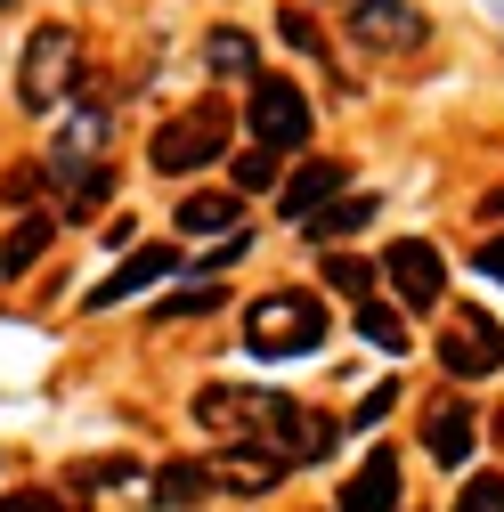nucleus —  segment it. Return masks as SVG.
<instances>
[{"label": "nucleus", "instance_id": "obj_1", "mask_svg": "<svg viewBox=\"0 0 504 512\" xmlns=\"http://www.w3.org/2000/svg\"><path fill=\"white\" fill-rule=\"evenodd\" d=\"M326 334H334L326 293L277 285V293H261V301H244V350H252V358H309Z\"/></svg>", "mask_w": 504, "mask_h": 512}, {"label": "nucleus", "instance_id": "obj_2", "mask_svg": "<svg viewBox=\"0 0 504 512\" xmlns=\"http://www.w3.org/2000/svg\"><path fill=\"white\" fill-rule=\"evenodd\" d=\"M244 447H269L285 472H293V464H326L334 447H342V423L309 415V407L285 399V391H252V431H244Z\"/></svg>", "mask_w": 504, "mask_h": 512}, {"label": "nucleus", "instance_id": "obj_3", "mask_svg": "<svg viewBox=\"0 0 504 512\" xmlns=\"http://www.w3.org/2000/svg\"><path fill=\"white\" fill-rule=\"evenodd\" d=\"M74 82H82V41H74V25H33V41H25V57H17V106L25 114H57L74 98Z\"/></svg>", "mask_w": 504, "mask_h": 512}, {"label": "nucleus", "instance_id": "obj_4", "mask_svg": "<svg viewBox=\"0 0 504 512\" xmlns=\"http://www.w3.org/2000/svg\"><path fill=\"white\" fill-rule=\"evenodd\" d=\"M228 155V106L220 98H196L187 114H171L163 131L147 139V163L163 171V179H187V171H204V163H220Z\"/></svg>", "mask_w": 504, "mask_h": 512}, {"label": "nucleus", "instance_id": "obj_5", "mask_svg": "<svg viewBox=\"0 0 504 512\" xmlns=\"http://www.w3.org/2000/svg\"><path fill=\"white\" fill-rule=\"evenodd\" d=\"M244 122H252V139L261 147H277V155H301L309 139H318V106L301 98V82H285V74H252V98H244Z\"/></svg>", "mask_w": 504, "mask_h": 512}, {"label": "nucleus", "instance_id": "obj_6", "mask_svg": "<svg viewBox=\"0 0 504 512\" xmlns=\"http://www.w3.org/2000/svg\"><path fill=\"white\" fill-rule=\"evenodd\" d=\"M439 374H448V382H488V374H504V326H496L488 309L456 301L448 317H439Z\"/></svg>", "mask_w": 504, "mask_h": 512}, {"label": "nucleus", "instance_id": "obj_7", "mask_svg": "<svg viewBox=\"0 0 504 512\" xmlns=\"http://www.w3.org/2000/svg\"><path fill=\"white\" fill-rule=\"evenodd\" d=\"M350 41L374 49V57H407L431 41V17L415 0H350Z\"/></svg>", "mask_w": 504, "mask_h": 512}, {"label": "nucleus", "instance_id": "obj_8", "mask_svg": "<svg viewBox=\"0 0 504 512\" xmlns=\"http://www.w3.org/2000/svg\"><path fill=\"white\" fill-rule=\"evenodd\" d=\"M374 269L391 277L399 309H439V301H448V261H439V244H423V236H399Z\"/></svg>", "mask_w": 504, "mask_h": 512}, {"label": "nucleus", "instance_id": "obj_9", "mask_svg": "<svg viewBox=\"0 0 504 512\" xmlns=\"http://www.w3.org/2000/svg\"><path fill=\"white\" fill-rule=\"evenodd\" d=\"M423 447H431L439 472H464V464H472V447H480V407L456 391V382H448V399L423 407Z\"/></svg>", "mask_w": 504, "mask_h": 512}, {"label": "nucleus", "instance_id": "obj_10", "mask_svg": "<svg viewBox=\"0 0 504 512\" xmlns=\"http://www.w3.org/2000/svg\"><path fill=\"white\" fill-rule=\"evenodd\" d=\"M163 277H179V244H139V252H131V261H122L106 285H90V293H82V309H114V301H131V293L163 285Z\"/></svg>", "mask_w": 504, "mask_h": 512}, {"label": "nucleus", "instance_id": "obj_11", "mask_svg": "<svg viewBox=\"0 0 504 512\" xmlns=\"http://www.w3.org/2000/svg\"><path fill=\"white\" fill-rule=\"evenodd\" d=\"M171 228H179L187 244H204V236H236V228H244V196H236V187H196V196H179V204H171Z\"/></svg>", "mask_w": 504, "mask_h": 512}, {"label": "nucleus", "instance_id": "obj_12", "mask_svg": "<svg viewBox=\"0 0 504 512\" xmlns=\"http://www.w3.org/2000/svg\"><path fill=\"white\" fill-rule=\"evenodd\" d=\"M334 512H399V456H391V447H374V456L342 480Z\"/></svg>", "mask_w": 504, "mask_h": 512}, {"label": "nucleus", "instance_id": "obj_13", "mask_svg": "<svg viewBox=\"0 0 504 512\" xmlns=\"http://www.w3.org/2000/svg\"><path fill=\"white\" fill-rule=\"evenodd\" d=\"M342 187H350V171H342V163H301V171H293V179L277 187V212H285V220L301 228V220L318 212V204H334Z\"/></svg>", "mask_w": 504, "mask_h": 512}, {"label": "nucleus", "instance_id": "obj_14", "mask_svg": "<svg viewBox=\"0 0 504 512\" xmlns=\"http://www.w3.org/2000/svg\"><path fill=\"white\" fill-rule=\"evenodd\" d=\"M277 480H285V464L269 447H228V464H212V488H228V496H269Z\"/></svg>", "mask_w": 504, "mask_h": 512}, {"label": "nucleus", "instance_id": "obj_15", "mask_svg": "<svg viewBox=\"0 0 504 512\" xmlns=\"http://www.w3.org/2000/svg\"><path fill=\"white\" fill-rule=\"evenodd\" d=\"M196 423H204L212 439L244 447V431H252V391H236V382H212V391H196Z\"/></svg>", "mask_w": 504, "mask_h": 512}, {"label": "nucleus", "instance_id": "obj_16", "mask_svg": "<svg viewBox=\"0 0 504 512\" xmlns=\"http://www.w3.org/2000/svg\"><path fill=\"white\" fill-rule=\"evenodd\" d=\"M204 66L220 82H252V74H261V41H252L244 25H212L204 33Z\"/></svg>", "mask_w": 504, "mask_h": 512}, {"label": "nucleus", "instance_id": "obj_17", "mask_svg": "<svg viewBox=\"0 0 504 512\" xmlns=\"http://www.w3.org/2000/svg\"><path fill=\"white\" fill-rule=\"evenodd\" d=\"M374 212H383V204H374V196H350V187H342L334 204H318V212L301 220V236H309V244H342V236H358V228H366Z\"/></svg>", "mask_w": 504, "mask_h": 512}, {"label": "nucleus", "instance_id": "obj_18", "mask_svg": "<svg viewBox=\"0 0 504 512\" xmlns=\"http://www.w3.org/2000/svg\"><path fill=\"white\" fill-rule=\"evenodd\" d=\"M155 504L163 512H187V504H204L212 496V464H196V456H171V464H155Z\"/></svg>", "mask_w": 504, "mask_h": 512}, {"label": "nucleus", "instance_id": "obj_19", "mask_svg": "<svg viewBox=\"0 0 504 512\" xmlns=\"http://www.w3.org/2000/svg\"><path fill=\"white\" fill-rule=\"evenodd\" d=\"M49 244H57V212H25L9 236H0V277H25Z\"/></svg>", "mask_w": 504, "mask_h": 512}, {"label": "nucleus", "instance_id": "obj_20", "mask_svg": "<svg viewBox=\"0 0 504 512\" xmlns=\"http://www.w3.org/2000/svg\"><path fill=\"white\" fill-rule=\"evenodd\" d=\"M358 342H366V350H383V358H399V350H407V309L366 293V301H358Z\"/></svg>", "mask_w": 504, "mask_h": 512}, {"label": "nucleus", "instance_id": "obj_21", "mask_svg": "<svg viewBox=\"0 0 504 512\" xmlns=\"http://www.w3.org/2000/svg\"><path fill=\"white\" fill-rule=\"evenodd\" d=\"M326 293H342V301H366L374 293V277H383V269H374V261H358V252H342V244H326Z\"/></svg>", "mask_w": 504, "mask_h": 512}, {"label": "nucleus", "instance_id": "obj_22", "mask_svg": "<svg viewBox=\"0 0 504 512\" xmlns=\"http://www.w3.org/2000/svg\"><path fill=\"white\" fill-rule=\"evenodd\" d=\"M277 147H261V139H252L244 155H236V196H269V187H277Z\"/></svg>", "mask_w": 504, "mask_h": 512}, {"label": "nucleus", "instance_id": "obj_23", "mask_svg": "<svg viewBox=\"0 0 504 512\" xmlns=\"http://www.w3.org/2000/svg\"><path fill=\"white\" fill-rule=\"evenodd\" d=\"M277 33H285L301 57H326V25L309 17V0H285V9H277Z\"/></svg>", "mask_w": 504, "mask_h": 512}, {"label": "nucleus", "instance_id": "obj_24", "mask_svg": "<svg viewBox=\"0 0 504 512\" xmlns=\"http://www.w3.org/2000/svg\"><path fill=\"white\" fill-rule=\"evenodd\" d=\"M220 301H228V285H187V293H171L155 317H212Z\"/></svg>", "mask_w": 504, "mask_h": 512}, {"label": "nucleus", "instance_id": "obj_25", "mask_svg": "<svg viewBox=\"0 0 504 512\" xmlns=\"http://www.w3.org/2000/svg\"><path fill=\"white\" fill-rule=\"evenodd\" d=\"M131 472H139V464H122V456H98V464H74V472H66V488H122Z\"/></svg>", "mask_w": 504, "mask_h": 512}, {"label": "nucleus", "instance_id": "obj_26", "mask_svg": "<svg viewBox=\"0 0 504 512\" xmlns=\"http://www.w3.org/2000/svg\"><path fill=\"white\" fill-rule=\"evenodd\" d=\"M391 407H399V382H374V391H366V399L350 407V423H358V431H374V423H383Z\"/></svg>", "mask_w": 504, "mask_h": 512}, {"label": "nucleus", "instance_id": "obj_27", "mask_svg": "<svg viewBox=\"0 0 504 512\" xmlns=\"http://www.w3.org/2000/svg\"><path fill=\"white\" fill-rule=\"evenodd\" d=\"M456 512H504V480H496V472H472V488H464Z\"/></svg>", "mask_w": 504, "mask_h": 512}, {"label": "nucleus", "instance_id": "obj_28", "mask_svg": "<svg viewBox=\"0 0 504 512\" xmlns=\"http://www.w3.org/2000/svg\"><path fill=\"white\" fill-rule=\"evenodd\" d=\"M41 179H49L41 163H17L9 179H0V196H9V204H33V196H41Z\"/></svg>", "mask_w": 504, "mask_h": 512}, {"label": "nucleus", "instance_id": "obj_29", "mask_svg": "<svg viewBox=\"0 0 504 512\" xmlns=\"http://www.w3.org/2000/svg\"><path fill=\"white\" fill-rule=\"evenodd\" d=\"M472 269H480V277H488V285H504V236H488V244H480V252H472Z\"/></svg>", "mask_w": 504, "mask_h": 512}, {"label": "nucleus", "instance_id": "obj_30", "mask_svg": "<svg viewBox=\"0 0 504 512\" xmlns=\"http://www.w3.org/2000/svg\"><path fill=\"white\" fill-rule=\"evenodd\" d=\"M0 512H66V504L41 496V488H17V496H0Z\"/></svg>", "mask_w": 504, "mask_h": 512}, {"label": "nucleus", "instance_id": "obj_31", "mask_svg": "<svg viewBox=\"0 0 504 512\" xmlns=\"http://www.w3.org/2000/svg\"><path fill=\"white\" fill-rule=\"evenodd\" d=\"M0 9H17V0H0Z\"/></svg>", "mask_w": 504, "mask_h": 512}]
</instances>
